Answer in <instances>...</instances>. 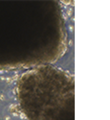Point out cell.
Here are the masks:
<instances>
[{"label": "cell", "instance_id": "6da1fadb", "mask_svg": "<svg viewBox=\"0 0 110 120\" xmlns=\"http://www.w3.org/2000/svg\"><path fill=\"white\" fill-rule=\"evenodd\" d=\"M17 96L27 120H75L74 79L52 65H39L22 74Z\"/></svg>", "mask_w": 110, "mask_h": 120}]
</instances>
